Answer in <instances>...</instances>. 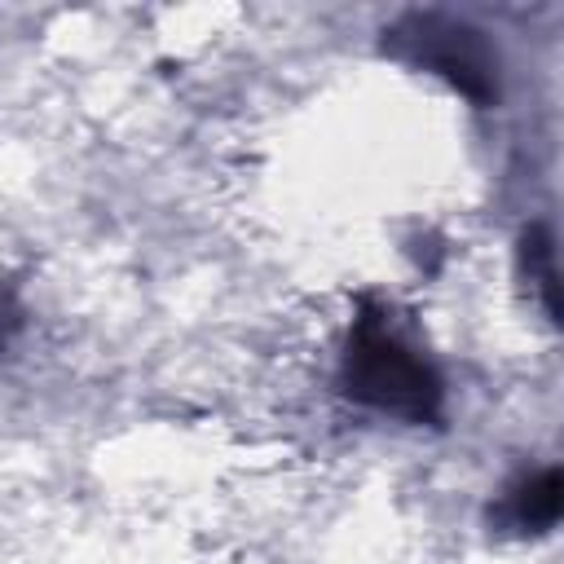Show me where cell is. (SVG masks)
Instances as JSON below:
<instances>
[{
	"label": "cell",
	"mask_w": 564,
	"mask_h": 564,
	"mask_svg": "<svg viewBox=\"0 0 564 564\" xmlns=\"http://www.w3.org/2000/svg\"><path fill=\"white\" fill-rule=\"evenodd\" d=\"M339 388L366 410L397 414L405 423H441L445 419V379L441 370L414 352L401 335H392L388 313L361 295L357 317L339 357Z\"/></svg>",
	"instance_id": "6da1fadb"
},
{
	"label": "cell",
	"mask_w": 564,
	"mask_h": 564,
	"mask_svg": "<svg viewBox=\"0 0 564 564\" xmlns=\"http://www.w3.org/2000/svg\"><path fill=\"white\" fill-rule=\"evenodd\" d=\"M379 48L397 62L441 75L480 110L498 106V53L485 40V31H476L463 18H449L441 9H410L392 26H383Z\"/></svg>",
	"instance_id": "7a4b0ae2"
},
{
	"label": "cell",
	"mask_w": 564,
	"mask_h": 564,
	"mask_svg": "<svg viewBox=\"0 0 564 564\" xmlns=\"http://www.w3.org/2000/svg\"><path fill=\"white\" fill-rule=\"evenodd\" d=\"M564 511V480L555 467H542L533 476L511 480L498 502H489V524L498 533H516V538H538L551 533L560 524Z\"/></svg>",
	"instance_id": "3957f363"
},
{
	"label": "cell",
	"mask_w": 564,
	"mask_h": 564,
	"mask_svg": "<svg viewBox=\"0 0 564 564\" xmlns=\"http://www.w3.org/2000/svg\"><path fill=\"white\" fill-rule=\"evenodd\" d=\"M520 269L524 278L533 282L542 308L551 322H560V286H555V238H551V225L546 220H533L524 234H520Z\"/></svg>",
	"instance_id": "277c9868"
},
{
	"label": "cell",
	"mask_w": 564,
	"mask_h": 564,
	"mask_svg": "<svg viewBox=\"0 0 564 564\" xmlns=\"http://www.w3.org/2000/svg\"><path fill=\"white\" fill-rule=\"evenodd\" d=\"M22 317H26V313H22V304H18V300L4 291V295H0V352H9V344L18 339Z\"/></svg>",
	"instance_id": "5b68a950"
}]
</instances>
